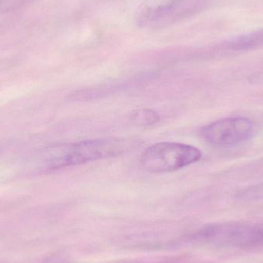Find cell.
I'll return each mask as SVG.
<instances>
[{
    "label": "cell",
    "instance_id": "277c9868",
    "mask_svg": "<svg viewBox=\"0 0 263 263\" xmlns=\"http://www.w3.org/2000/svg\"><path fill=\"white\" fill-rule=\"evenodd\" d=\"M202 158L199 148L179 142H159L144 151L142 166L150 173H167L196 163Z\"/></svg>",
    "mask_w": 263,
    "mask_h": 263
},
{
    "label": "cell",
    "instance_id": "52a82bcc",
    "mask_svg": "<svg viewBox=\"0 0 263 263\" xmlns=\"http://www.w3.org/2000/svg\"><path fill=\"white\" fill-rule=\"evenodd\" d=\"M129 120L136 126H149L157 123L160 120V117L152 109H142L132 112Z\"/></svg>",
    "mask_w": 263,
    "mask_h": 263
},
{
    "label": "cell",
    "instance_id": "3957f363",
    "mask_svg": "<svg viewBox=\"0 0 263 263\" xmlns=\"http://www.w3.org/2000/svg\"><path fill=\"white\" fill-rule=\"evenodd\" d=\"M206 0H145L136 12V23L142 28L160 29L200 11Z\"/></svg>",
    "mask_w": 263,
    "mask_h": 263
},
{
    "label": "cell",
    "instance_id": "8992f818",
    "mask_svg": "<svg viewBox=\"0 0 263 263\" xmlns=\"http://www.w3.org/2000/svg\"><path fill=\"white\" fill-rule=\"evenodd\" d=\"M229 47L236 50H246L263 46V28L231 39Z\"/></svg>",
    "mask_w": 263,
    "mask_h": 263
},
{
    "label": "cell",
    "instance_id": "5b68a950",
    "mask_svg": "<svg viewBox=\"0 0 263 263\" xmlns=\"http://www.w3.org/2000/svg\"><path fill=\"white\" fill-rule=\"evenodd\" d=\"M257 133V126L245 117H230L217 120L202 129L204 139L219 147H233L251 140Z\"/></svg>",
    "mask_w": 263,
    "mask_h": 263
},
{
    "label": "cell",
    "instance_id": "6da1fadb",
    "mask_svg": "<svg viewBox=\"0 0 263 263\" xmlns=\"http://www.w3.org/2000/svg\"><path fill=\"white\" fill-rule=\"evenodd\" d=\"M137 145L136 139L104 138L66 144L49 150L45 165L51 170L74 166L99 159L121 156Z\"/></svg>",
    "mask_w": 263,
    "mask_h": 263
},
{
    "label": "cell",
    "instance_id": "ba28073f",
    "mask_svg": "<svg viewBox=\"0 0 263 263\" xmlns=\"http://www.w3.org/2000/svg\"><path fill=\"white\" fill-rule=\"evenodd\" d=\"M32 0H0V12H9L16 10Z\"/></svg>",
    "mask_w": 263,
    "mask_h": 263
},
{
    "label": "cell",
    "instance_id": "7a4b0ae2",
    "mask_svg": "<svg viewBox=\"0 0 263 263\" xmlns=\"http://www.w3.org/2000/svg\"><path fill=\"white\" fill-rule=\"evenodd\" d=\"M192 243L231 248L263 247V226L248 224H212L199 229L187 237Z\"/></svg>",
    "mask_w": 263,
    "mask_h": 263
}]
</instances>
